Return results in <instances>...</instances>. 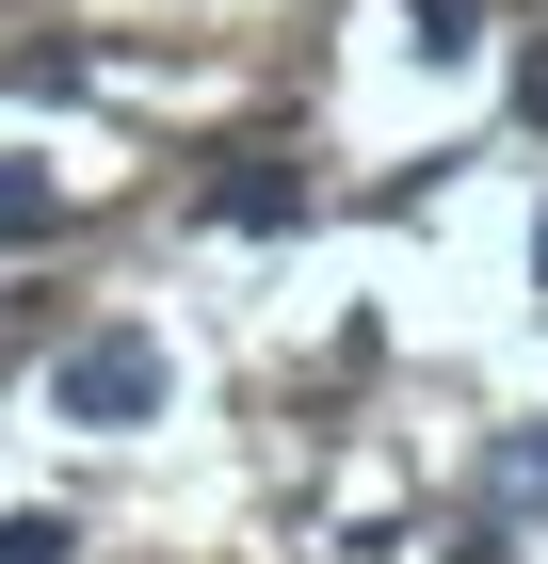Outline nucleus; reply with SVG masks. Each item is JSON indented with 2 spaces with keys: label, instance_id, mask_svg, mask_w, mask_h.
Segmentation results:
<instances>
[{
  "label": "nucleus",
  "instance_id": "obj_1",
  "mask_svg": "<svg viewBox=\"0 0 548 564\" xmlns=\"http://www.w3.org/2000/svg\"><path fill=\"white\" fill-rule=\"evenodd\" d=\"M49 403H65L82 435H129V420H162V339H146V323H97V339L65 355V371H49Z\"/></svg>",
  "mask_w": 548,
  "mask_h": 564
},
{
  "label": "nucleus",
  "instance_id": "obj_2",
  "mask_svg": "<svg viewBox=\"0 0 548 564\" xmlns=\"http://www.w3.org/2000/svg\"><path fill=\"white\" fill-rule=\"evenodd\" d=\"M291 210H307L291 162H226V177H211V226H291Z\"/></svg>",
  "mask_w": 548,
  "mask_h": 564
},
{
  "label": "nucleus",
  "instance_id": "obj_3",
  "mask_svg": "<svg viewBox=\"0 0 548 564\" xmlns=\"http://www.w3.org/2000/svg\"><path fill=\"white\" fill-rule=\"evenodd\" d=\"M49 226H65V177H49V162H0V242H49Z\"/></svg>",
  "mask_w": 548,
  "mask_h": 564
},
{
  "label": "nucleus",
  "instance_id": "obj_4",
  "mask_svg": "<svg viewBox=\"0 0 548 564\" xmlns=\"http://www.w3.org/2000/svg\"><path fill=\"white\" fill-rule=\"evenodd\" d=\"M404 17H420V48H468V33H484V0H404Z\"/></svg>",
  "mask_w": 548,
  "mask_h": 564
},
{
  "label": "nucleus",
  "instance_id": "obj_5",
  "mask_svg": "<svg viewBox=\"0 0 548 564\" xmlns=\"http://www.w3.org/2000/svg\"><path fill=\"white\" fill-rule=\"evenodd\" d=\"M0 564H65V517H0Z\"/></svg>",
  "mask_w": 548,
  "mask_h": 564
},
{
  "label": "nucleus",
  "instance_id": "obj_6",
  "mask_svg": "<svg viewBox=\"0 0 548 564\" xmlns=\"http://www.w3.org/2000/svg\"><path fill=\"white\" fill-rule=\"evenodd\" d=\"M501 500H548V435H533V452H501Z\"/></svg>",
  "mask_w": 548,
  "mask_h": 564
},
{
  "label": "nucleus",
  "instance_id": "obj_7",
  "mask_svg": "<svg viewBox=\"0 0 548 564\" xmlns=\"http://www.w3.org/2000/svg\"><path fill=\"white\" fill-rule=\"evenodd\" d=\"M516 113H533V130H548V48H516Z\"/></svg>",
  "mask_w": 548,
  "mask_h": 564
},
{
  "label": "nucleus",
  "instance_id": "obj_8",
  "mask_svg": "<svg viewBox=\"0 0 548 564\" xmlns=\"http://www.w3.org/2000/svg\"><path fill=\"white\" fill-rule=\"evenodd\" d=\"M533 259H548V242H533Z\"/></svg>",
  "mask_w": 548,
  "mask_h": 564
}]
</instances>
